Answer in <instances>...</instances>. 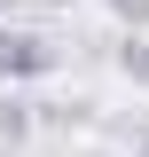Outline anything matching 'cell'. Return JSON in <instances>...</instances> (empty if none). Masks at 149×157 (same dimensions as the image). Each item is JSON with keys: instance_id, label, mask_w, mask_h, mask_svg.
<instances>
[{"instance_id": "277c9868", "label": "cell", "mask_w": 149, "mask_h": 157, "mask_svg": "<svg viewBox=\"0 0 149 157\" xmlns=\"http://www.w3.org/2000/svg\"><path fill=\"white\" fill-rule=\"evenodd\" d=\"M110 16L126 24V32H149V0H110Z\"/></svg>"}, {"instance_id": "6da1fadb", "label": "cell", "mask_w": 149, "mask_h": 157, "mask_svg": "<svg viewBox=\"0 0 149 157\" xmlns=\"http://www.w3.org/2000/svg\"><path fill=\"white\" fill-rule=\"evenodd\" d=\"M55 39L47 32H24V24H0V86H24V78H47L55 71Z\"/></svg>"}, {"instance_id": "7a4b0ae2", "label": "cell", "mask_w": 149, "mask_h": 157, "mask_svg": "<svg viewBox=\"0 0 149 157\" xmlns=\"http://www.w3.org/2000/svg\"><path fill=\"white\" fill-rule=\"evenodd\" d=\"M110 63H118V78H133V86H149V32H126L110 47Z\"/></svg>"}, {"instance_id": "5b68a950", "label": "cell", "mask_w": 149, "mask_h": 157, "mask_svg": "<svg viewBox=\"0 0 149 157\" xmlns=\"http://www.w3.org/2000/svg\"><path fill=\"white\" fill-rule=\"evenodd\" d=\"M141 157H149V126H141Z\"/></svg>"}, {"instance_id": "3957f363", "label": "cell", "mask_w": 149, "mask_h": 157, "mask_svg": "<svg viewBox=\"0 0 149 157\" xmlns=\"http://www.w3.org/2000/svg\"><path fill=\"white\" fill-rule=\"evenodd\" d=\"M24 134H32V102L0 94V141H24Z\"/></svg>"}]
</instances>
